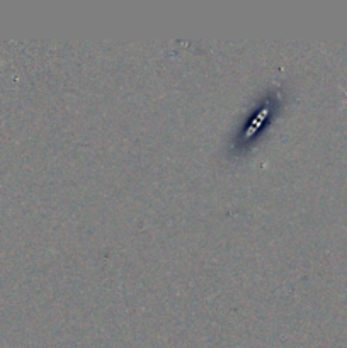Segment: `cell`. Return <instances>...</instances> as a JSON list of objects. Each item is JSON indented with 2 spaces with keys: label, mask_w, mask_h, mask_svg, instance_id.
Here are the masks:
<instances>
[{
  "label": "cell",
  "mask_w": 347,
  "mask_h": 348,
  "mask_svg": "<svg viewBox=\"0 0 347 348\" xmlns=\"http://www.w3.org/2000/svg\"><path fill=\"white\" fill-rule=\"evenodd\" d=\"M269 112H271V109H269L267 106L262 107V109L259 110V112L256 114V117H254V119L250 121V123H252V124H250V128H249V129H247V134H254V133H256L257 129H259L262 124H264V121L267 119Z\"/></svg>",
  "instance_id": "1"
}]
</instances>
